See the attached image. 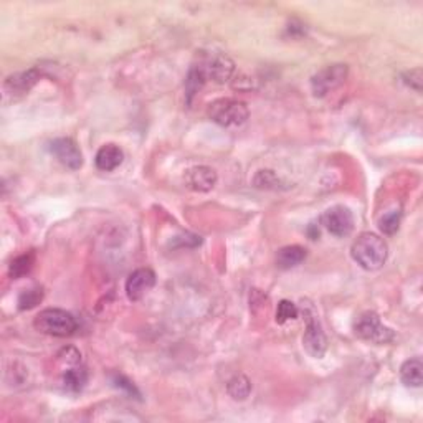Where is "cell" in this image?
<instances>
[{
	"label": "cell",
	"mask_w": 423,
	"mask_h": 423,
	"mask_svg": "<svg viewBox=\"0 0 423 423\" xmlns=\"http://www.w3.org/2000/svg\"><path fill=\"white\" fill-rule=\"evenodd\" d=\"M351 255L361 268L374 271V269L382 268L384 263L387 262L389 246L379 235L365 231L354 240L351 246Z\"/></svg>",
	"instance_id": "1"
},
{
	"label": "cell",
	"mask_w": 423,
	"mask_h": 423,
	"mask_svg": "<svg viewBox=\"0 0 423 423\" xmlns=\"http://www.w3.org/2000/svg\"><path fill=\"white\" fill-rule=\"evenodd\" d=\"M36 331L55 337H68L76 331V319L65 309L46 308L34 321Z\"/></svg>",
	"instance_id": "2"
},
{
	"label": "cell",
	"mask_w": 423,
	"mask_h": 423,
	"mask_svg": "<svg viewBox=\"0 0 423 423\" xmlns=\"http://www.w3.org/2000/svg\"><path fill=\"white\" fill-rule=\"evenodd\" d=\"M208 118L218 126L223 128H236L241 126L246 119H248L250 111L243 101L230 100V98H223L217 100L208 106Z\"/></svg>",
	"instance_id": "3"
},
{
	"label": "cell",
	"mask_w": 423,
	"mask_h": 423,
	"mask_svg": "<svg viewBox=\"0 0 423 423\" xmlns=\"http://www.w3.org/2000/svg\"><path fill=\"white\" fill-rule=\"evenodd\" d=\"M354 333L372 344H389L395 337L394 333L387 326H384L379 314H375L374 311H365L359 314L354 323Z\"/></svg>",
	"instance_id": "4"
},
{
	"label": "cell",
	"mask_w": 423,
	"mask_h": 423,
	"mask_svg": "<svg viewBox=\"0 0 423 423\" xmlns=\"http://www.w3.org/2000/svg\"><path fill=\"white\" fill-rule=\"evenodd\" d=\"M347 73L349 68L347 65L337 63V65H329V67L319 69L318 73L311 78V88H313L314 96L323 98L328 93H331L342 85L346 81Z\"/></svg>",
	"instance_id": "5"
},
{
	"label": "cell",
	"mask_w": 423,
	"mask_h": 423,
	"mask_svg": "<svg viewBox=\"0 0 423 423\" xmlns=\"http://www.w3.org/2000/svg\"><path fill=\"white\" fill-rule=\"evenodd\" d=\"M304 316L308 326H306V333L303 336V346L309 356H313L314 359H321L328 351V337L314 311H304Z\"/></svg>",
	"instance_id": "6"
},
{
	"label": "cell",
	"mask_w": 423,
	"mask_h": 423,
	"mask_svg": "<svg viewBox=\"0 0 423 423\" xmlns=\"http://www.w3.org/2000/svg\"><path fill=\"white\" fill-rule=\"evenodd\" d=\"M321 223L334 236H347L354 230V215L347 207L334 206L321 217Z\"/></svg>",
	"instance_id": "7"
},
{
	"label": "cell",
	"mask_w": 423,
	"mask_h": 423,
	"mask_svg": "<svg viewBox=\"0 0 423 423\" xmlns=\"http://www.w3.org/2000/svg\"><path fill=\"white\" fill-rule=\"evenodd\" d=\"M201 73L203 74L207 81H213V83H227L231 78L235 69V63L227 57V55L217 53V55H210V57L203 58L201 63L195 65Z\"/></svg>",
	"instance_id": "8"
},
{
	"label": "cell",
	"mask_w": 423,
	"mask_h": 423,
	"mask_svg": "<svg viewBox=\"0 0 423 423\" xmlns=\"http://www.w3.org/2000/svg\"><path fill=\"white\" fill-rule=\"evenodd\" d=\"M50 151L57 157L60 164H63L67 169L78 170L83 166V154L76 142L69 137H58L50 144Z\"/></svg>",
	"instance_id": "9"
},
{
	"label": "cell",
	"mask_w": 423,
	"mask_h": 423,
	"mask_svg": "<svg viewBox=\"0 0 423 423\" xmlns=\"http://www.w3.org/2000/svg\"><path fill=\"white\" fill-rule=\"evenodd\" d=\"M156 285V273L149 268H139L129 275L126 295L129 301H141Z\"/></svg>",
	"instance_id": "10"
},
{
	"label": "cell",
	"mask_w": 423,
	"mask_h": 423,
	"mask_svg": "<svg viewBox=\"0 0 423 423\" xmlns=\"http://www.w3.org/2000/svg\"><path fill=\"white\" fill-rule=\"evenodd\" d=\"M185 185L195 192H208L215 187L217 184V172L212 167L207 166H195L189 169L184 175Z\"/></svg>",
	"instance_id": "11"
},
{
	"label": "cell",
	"mask_w": 423,
	"mask_h": 423,
	"mask_svg": "<svg viewBox=\"0 0 423 423\" xmlns=\"http://www.w3.org/2000/svg\"><path fill=\"white\" fill-rule=\"evenodd\" d=\"M124 152L123 149L116 144H105L103 147H100V151L96 152L95 162L96 167L103 172H111L123 164Z\"/></svg>",
	"instance_id": "12"
},
{
	"label": "cell",
	"mask_w": 423,
	"mask_h": 423,
	"mask_svg": "<svg viewBox=\"0 0 423 423\" xmlns=\"http://www.w3.org/2000/svg\"><path fill=\"white\" fill-rule=\"evenodd\" d=\"M306 248L300 245H288L283 246L280 252L276 253V267L280 269H291L301 264L306 260Z\"/></svg>",
	"instance_id": "13"
},
{
	"label": "cell",
	"mask_w": 423,
	"mask_h": 423,
	"mask_svg": "<svg viewBox=\"0 0 423 423\" xmlns=\"http://www.w3.org/2000/svg\"><path fill=\"white\" fill-rule=\"evenodd\" d=\"M422 370H423V364L418 357L403 362L401 367V379L403 385H407V387H422L423 384Z\"/></svg>",
	"instance_id": "14"
},
{
	"label": "cell",
	"mask_w": 423,
	"mask_h": 423,
	"mask_svg": "<svg viewBox=\"0 0 423 423\" xmlns=\"http://www.w3.org/2000/svg\"><path fill=\"white\" fill-rule=\"evenodd\" d=\"M39 80V72L36 69H29V72L17 73L13 76L7 78L6 90L12 93H27Z\"/></svg>",
	"instance_id": "15"
},
{
	"label": "cell",
	"mask_w": 423,
	"mask_h": 423,
	"mask_svg": "<svg viewBox=\"0 0 423 423\" xmlns=\"http://www.w3.org/2000/svg\"><path fill=\"white\" fill-rule=\"evenodd\" d=\"M88 382V372L85 367L73 365L63 374V385L69 392H80Z\"/></svg>",
	"instance_id": "16"
},
{
	"label": "cell",
	"mask_w": 423,
	"mask_h": 423,
	"mask_svg": "<svg viewBox=\"0 0 423 423\" xmlns=\"http://www.w3.org/2000/svg\"><path fill=\"white\" fill-rule=\"evenodd\" d=\"M227 392H229L234 401H245L250 392H252V382H250L245 375L239 374L229 380V384H227Z\"/></svg>",
	"instance_id": "17"
},
{
	"label": "cell",
	"mask_w": 423,
	"mask_h": 423,
	"mask_svg": "<svg viewBox=\"0 0 423 423\" xmlns=\"http://www.w3.org/2000/svg\"><path fill=\"white\" fill-rule=\"evenodd\" d=\"M34 263H35L34 253L20 255V257H17L11 263V276L13 278V280H18V278L29 275V273L32 271V268H34Z\"/></svg>",
	"instance_id": "18"
},
{
	"label": "cell",
	"mask_w": 423,
	"mask_h": 423,
	"mask_svg": "<svg viewBox=\"0 0 423 423\" xmlns=\"http://www.w3.org/2000/svg\"><path fill=\"white\" fill-rule=\"evenodd\" d=\"M253 184H255V187H258V189L276 190V189H280L281 180L278 179V175L275 174V172L264 169V170L257 172V175H255V179H253Z\"/></svg>",
	"instance_id": "19"
},
{
	"label": "cell",
	"mask_w": 423,
	"mask_h": 423,
	"mask_svg": "<svg viewBox=\"0 0 423 423\" xmlns=\"http://www.w3.org/2000/svg\"><path fill=\"white\" fill-rule=\"evenodd\" d=\"M43 300V291L41 288H32V290H25L18 297V309L25 311L35 308L36 304H40V301Z\"/></svg>",
	"instance_id": "20"
},
{
	"label": "cell",
	"mask_w": 423,
	"mask_h": 423,
	"mask_svg": "<svg viewBox=\"0 0 423 423\" xmlns=\"http://www.w3.org/2000/svg\"><path fill=\"white\" fill-rule=\"evenodd\" d=\"M401 220H402V213L398 210H392L385 213V215L380 218L379 229L385 235H394L395 231L398 230V227H401Z\"/></svg>",
	"instance_id": "21"
},
{
	"label": "cell",
	"mask_w": 423,
	"mask_h": 423,
	"mask_svg": "<svg viewBox=\"0 0 423 423\" xmlns=\"http://www.w3.org/2000/svg\"><path fill=\"white\" fill-rule=\"evenodd\" d=\"M300 316V309L295 303L291 301L283 300L278 303V309H276V323L278 324H285L286 321L290 319H296Z\"/></svg>",
	"instance_id": "22"
},
{
	"label": "cell",
	"mask_w": 423,
	"mask_h": 423,
	"mask_svg": "<svg viewBox=\"0 0 423 423\" xmlns=\"http://www.w3.org/2000/svg\"><path fill=\"white\" fill-rule=\"evenodd\" d=\"M403 81L415 91H422V68L410 69L403 74Z\"/></svg>",
	"instance_id": "23"
},
{
	"label": "cell",
	"mask_w": 423,
	"mask_h": 423,
	"mask_svg": "<svg viewBox=\"0 0 423 423\" xmlns=\"http://www.w3.org/2000/svg\"><path fill=\"white\" fill-rule=\"evenodd\" d=\"M114 382H116V385H118V387L128 390L129 394H136L137 395L136 387H134V385L131 382H129V380L126 377H123V375H116Z\"/></svg>",
	"instance_id": "24"
}]
</instances>
